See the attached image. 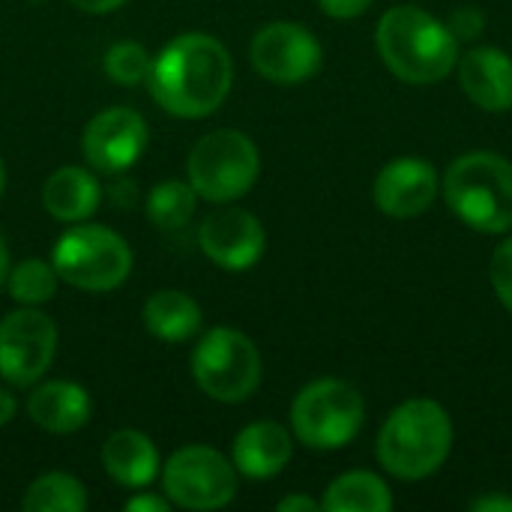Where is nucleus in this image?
<instances>
[{
    "instance_id": "obj_30",
    "label": "nucleus",
    "mask_w": 512,
    "mask_h": 512,
    "mask_svg": "<svg viewBox=\"0 0 512 512\" xmlns=\"http://www.w3.org/2000/svg\"><path fill=\"white\" fill-rule=\"evenodd\" d=\"M75 9H81V12H87V15H108V12H114V9H120L126 0H69Z\"/></svg>"
},
{
    "instance_id": "obj_22",
    "label": "nucleus",
    "mask_w": 512,
    "mask_h": 512,
    "mask_svg": "<svg viewBox=\"0 0 512 512\" xmlns=\"http://www.w3.org/2000/svg\"><path fill=\"white\" fill-rule=\"evenodd\" d=\"M24 512H84L87 510V489L81 480L63 471L42 474L30 483L21 498Z\"/></svg>"
},
{
    "instance_id": "obj_16",
    "label": "nucleus",
    "mask_w": 512,
    "mask_h": 512,
    "mask_svg": "<svg viewBox=\"0 0 512 512\" xmlns=\"http://www.w3.org/2000/svg\"><path fill=\"white\" fill-rule=\"evenodd\" d=\"M462 90L483 111L512 108V57L501 48H474L459 60Z\"/></svg>"
},
{
    "instance_id": "obj_11",
    "label": "nucleus",
    "mask_w": 512,
    "mask_h": 512,
    "mask_svg": "<svg viewBox=\"0 0 512 512\" xmlns=\"http://www.w3.org/2000/svg\"><path fill=\"white\" fill-rule=\"evenodd\" d=\"M252 66L273 84H303L309 81L324 60L321 42L303 24L273 21L261 27L249 45Z\"/></svg>"
},
{
    "instance_id": "obj_13",
    "label": "nucleus",
    "mask_w": 512,
    "mask_h": 512,
    "mask_svg": "<svg viewBox=\"0 0 512 512\" xmlns=\"http://www.w3.org/2000/svg\"><path fill=\"white\" fill-rule=\"evenodd\" d=\"M198 246L216 267L240 273L261 261L267 234L258 216H252L249 210L222 207L210 213L198 228Z\"/></svg>"
},
{
    "instance_id": "obj_7",
    "label": "nucleus",
    "mask_w": 512,
    "mask_h": 512,
    "mask_svg": "<svg viewBox=\"0 0 512 512\" xmlns=\"http://www.w3.org/2000/svg\"><path fill=\"white\" fill-rule=\"evenodd\" d=\"M366 405L357 387L336 378H321L303 387L291 405L294 438L312 450H339L363 429Z\"/></svg>"
},
{
    "instance_id": "obj_4",
    "label": "nucleus",
    "mask_w": 512,
    "mask_h": 512,
    "mask_svg": "<svg viewBox=\"0 0 512 512\" xmlns=\"http://www.w3.org/2000/svg\"><path fill=\"white\" fill-rule=\"evenodd\" d=\"M444 198L468 228L504 234L512 228V165L489 150L465 153L444 177Z\"/></svg>"
},
{
    "instance_id": "obj_1",
    "label": "nucleus",
    "mask_w": 512,
    "mask_h": 512,
    "mask_svg": "<svg viewBox=\"0 0 512 512\" xmlns=\"http://www.w3.org/2000/svg\"><path fill=\"white\" fill-rule=\"evenodd\" d=\"M231 81V54L210 33L174 36L153 57V69L147 78L156 105L180 120L210 117L228 99Z\"/></svg>"
},
{
    "instance_id": "obj_20",
    "label": "nucleus",
    "mask_w": 512,
    "mask_h": 512,
    "mask_svg": "<svg viewBox=\"0 0 512 512\" xmlns=\"http://www.w3.org/2000/svg\"><path fill=\"white\" fill-rule=\"evenodd\" d=\"M141 321L159 342H186L201 330V306L189 294L165 288L147 297Z\"/></svg>"
},
{
    "instance_id": "obj_15",
    "label": "nucleus",
    "mask_w": 512,
    "mask_h": 512,
    "mask_svg": "<svg viewBox=\"0 0 512 512\" xmlns=\"http://www.w3.org/2000/svg\"><path fill=\"white\" fill-rule=\"evenodd\" d=\"M294 453V438L285 426L273 420L249 423L231 447V462L237 474L249 480H270L285 471Z\"/></svg>"
},
{
    "instance_id": "obj_6",
    "label": "nucleus",
    "mask_w": 512,
    "mask_h": 512,
    "mask_svg": "<svg viewBox=\"0 0 512 512\" xmlns=\"http://www.w3.org/2000/svg\"><path fill=\"white\" fill-rule=\"evenodd\" d=\"M261 174L255 141L240 129H216L195 141L186 159V180L198 198L228 204L243 198Z\"/></svg>"
},
{
    "instance_id": "obj_25",
    "label": "nucleus",
    "mask_w": 512,
    "mask_h": 512,
    "mask_svg": "<svg viewBox=\"0 0 512 512\" xmlns=\"http://www.w3.org/2000/svg\"><path fill=\"white\" fill-rule=\"evenodd\" d=\"M105 75L114 81V84H123V87H135V84H144L150 78V69H153V57L144 45L138 42H114L108 51H105Z\"/></svg>"
},
{
    "instance_id": "obj_21",
    "label": "nucleus",
    "mask_w": 512,
    "mask_h": 512,
    "mask_svg": "<svg viewBox=\"0 0 512 512\" xmlns=\"http://www.w3.org/2000/svg\"><path fill=\"white\" fill-rule=\"evenodd\" d=\"M321 507L330 512H387L393 507V495L381 477L369 471H351L330 483Z\"/></svg>"
},
{
    "instance_id": "obj_17",
    "label": "nucleus",
    "mask_w": 512,
    "mask_h": 512,
    "mask_svg": "<svg viewBox=\"0 0 512 512\" xmlns=\"http://www.w3.org/2000/svg\"><path fill=\"white\" fill-rule=\"evenodd\" d=\"M93 411L90 393L75 381H42L27 396V417L51 435H72L87 426Z\"/></svg>"
},
{
    "instance_id": "obj_9",
    "label": "nucleus",
    "mask_w": 512,
    "mask_h": 512,
    "mask_svg": "<svg viewBox=\"0 0 512 512\" xmlns=\"http://www.w3.org/2000/svg\"><path fill=\"white\" fill-rule=\"evenodd\" d=\"M162 492L180 510H222L237 495V468L219 450L189 444L165 462Z\"/></svg>"
},
{
    "instance_id": "obj_29",
    "label": "nucleus",
    "mask_w": 512,
    "mask_h": 512,
    "mask_svg": "<svg viewBox=\"0 0 512 512\" xmlns=\"http://www.w3.org/2000/svg\"><path fill=\"white\" fill-rule=\"evenodd\" d=\"M171 507V501L165 495H135L126 501V510L129 512H165Z\"/></svg>"
},
{
    "instance_id": "obj_10",
    "label": "nucleus",
    "mask_w": 512,
    "mask_h": 512,
    "mask_svg": "<svg viewBox=\"0 0 512 512\" xmlns=\"http://www.w3.org/2000/svg\"><path fill=\"white\" fill-rule=\"evenodd\" d=\"M57 354V327L39 306H21L0 321V378L12 387L42 381Z\"/></svg>"
},
{
    "instance_id": "obj_27",
    "label": "nucleus",
    "mask_w": 512,
    "mask_h": 512,
    "mask_svg": "<svg viewBox=\"0 0 512 512\" xmlns=\"http://www.w3.org/2000/svg\"><path fill=\"white\" fill-rule=\"evenodd\" d=\"M450 33L456 36V39H474V36H480L483 33V27H486V15L477 9V6H462V9H456L453 15H450Z\"/></svg>"
},
{
    "instance_id": "obj_3",
    "label": "nucleus",
    "mask_w": 512,
    "mask_h": 512,
    "mask_svg": "<svg viewBox=\"0 0 512 512\" xmlns=\"http://www.w3.org/2000/svg\"><path fill=\"white\" fill-rule=\"evenodd\" d=\"M453 447L450 414L432 399L402 402L378 435V459L399 480H423L435 474Z\"/></svg>"
},
{
    "instance_id": "obj_24",
    "label": "nucleus",
    "mask_w": 512,
    "mask_h": 512,
    "mask_svg": "<svg viewBox=\"0 0 512 512\" xmlns=\"http://www.w3.org/2000/svg\"><path fill=\"white\" fill-rule=\"evenodd\" d=\"M57 285H60V276H57L54 264L42 261V258L18 261L15 267H9V276H6V288L18 306L48 303L57 294Z\"/></svg>"
},
{
    "instance_id": "obj_28",
    "label": "nucleus",
    "mask_w": 512,
    "mask_h": 512,
    "mask_svg": "<svg viewBox=\"0 0 512 512\" xmlns=\"http://www.w3.org/2000/svg\"><path fill=\"white\" fill-rule=\"evenodd\" d=\"M372 0H318V6L330 15V18H357L369 9Z\"/></svg>"
},
{
    "instance_id": "obj_33",
    "label": "nucleus",
    "mask_w": 512,
    "mask_h": 512,
    "mask_svg": "<svg viewBox=\"0 0 512 512\" xmlns=\"http://www.w3.org/2000/svg\"><path fill=\"white\" fill-rule=\"evenodd\" d=\"M15 414H18V399L0 387V426H9L15 420Z\"/></svg>"
},
{
    "instance_id": "obj_19",
    "label": "nucleus",
    "mask_w": 512,
    "mask_h": 512,
    "mask_svg": "<svg viewBox=\"0 0 512 512\" xmlns=\"http://www.w3.org/2000/svg\"><path fill=\"white\" fill-rule=\"evenodd\" d=\"M102 204V186L93 171L78 165L57 168L42 186V207L57 222H87Z\"/></svg>"
},
{
    "instance_id": "obj_8",
    "label": "nucleus",
    "mask_w": 512,
    "mask_h": 512,
    "mask_svg": "<svg viewBox=\"0 0 512 512\" xmlns=\"http://www.w3.org/2000/svg\"><path fill=\"white\" fill-rule=\"evenodd\" d=\"M261 354L255 342L231 327H216L192 351V378L204 396L237 405L261 384Z\"/></svg>"
},
{
    "instance_id": "obj_32",
    "label": "nucleus",
    "mask_w": 512,
    "mask_h": 512,
    "mask_svg": "<svg viewBox=\"0 0 512 512\" xmlns=\"http://www.w3.org/2000/svg\"><path fill=\"white\" fill-rule=\"evenodd\" d=\"M321 507L318 501H312V498H306V495H291V498H282L279 504H276V510L279 512H315Z\"/></svg>"
},
{
    "instance_id": "obj_34",
    "label": "nucleus",
    "mask_w": 512,
    "mask_h": 512,
    "mask_svg": "<svg viewBox=\"0 0 512 512\" xmlns=\"http://www.w3.org/2000/svg\"><path fill=\"white\" fill-rule=\"evenodd\" d=\"M6 276H9V249L6 240L0 237V288H6Z\"/></svg>"
},
{
    "instance_id": "obj_26",
    "label": "nucleus",
    "mask_w": 512,
    "mask_h": 512,
    "mask_svg": "<svg viewBox=\"0 0 512 512\" xmlns=\"http://www.w3.org/2000/svg\"><path fill=\"white\" fill-rule=\"evenodd\" d=\"M489 276H492V288L495 294L501 297V303L512 312V237L504 240L495 255H492V267H489Z\"/></svg>"
},
{
    "instance_id": "obj_14",
    "label": "nucleus",
    "mask_w": 512,
    "mask_h": 512,
    "mask_svg": "<svg viewBox=\"0 0 512 512\" xmlns=\"http://www.w3.org/2000/svg\"><path fill=\"white\" fill-rule=\"evenodd\" d=\"M438 171L414 156L393 159L375 180V204L393 219H414L438 198Z\"/></svg>"
},
{
    "instance_id": "obj_36",
    "label": "nucleus",
    "mask_w": 512,
    "mask_h": 512,
    "mask_svg": "<svg viewBox=\"0 0 512 512\" xmlns=\"http://www.w3.org/2000/svg\"><path fill=\"white\" fill-rule=\"evenodd\" d=\"M33 3H39V0H33Z\"/></svg>"
},
{
    "instance_id": "obj_2",
    "label": "nucleus",
    "mask_w": 512,
    "mask_h": 512,
    "mask_svg": "<svg viewBox=\"0 0 512 512\" xmlns=\"http://www.w3.org/2000/svg\"><path fill=\"white\" fill-rule=\"evenodd\" d=\"M375 39L387 69L408 84H435L459 60V39L420 6L387 9Z\"/></svg>"
},
{
    "instance_id": "obj_12",
    "label": "nucleus",
    "mask_w": 512,
    "mask_h": 512,
    "mask_svg": "<svg viewBox=\"0 0 512 512\" xmlns=\"http://www.w3.org/2000/svg\"><path fill=\"white\" fill-rule=\"evenodd\" d=\"M147 147V120L132 108H105L87 126L81 138L84 159L99 174H123Z\"/></svg>"
},
{
    "instance_id": "obj_23",
    "label": "nucleus",
    "mask_w": 512,
    "mask_h": 512,
    "mask_svg": "<svg viewBox=\"0 0 512 512\" xmlns=\"http://www.w3.org/2000/svg\"><path fill=\"white\" fill-rule=\"evenodd\" d=\"M198 195L189 180H162L147 195V216L159 231L183 228L195 213Z\"/></svg>"
},
{
    "instance_id": "obj_31",
    "label": "nucleus",
    "mask_w": 512,
    "mask_h": 512,
    "mask_svg": "<svg viewBox=\"0 0 512 512\" xmlns=\"http://www.w3.org/2000/svg\"><path fill=\"white\" fill-rule=\"evenodd\" d=\"M474 512H512V498L507 495H489V498H480L471 504Z\"/></svg>"
},
{
    "instance_id": "obj_18",
    "label": "nucleus",
    "mask_w": 512,
    "mask_h": 512,
    "mask_svg": "<svg viewBox=\"0 0 512 512\" xmlns=\"http://www.w3.org/2000/svg\"><path fill=\"white\" fill-rule=\"evenodd\" d=\"M159 450L138 429L111 432L102 444V468L123 489H144L159 474Z\"/></svg>"
},
{
    "instance_id": "obj_5",
    "label": "nucleus",
    "mask_w": 512,
    "mask_h": 512,
    "mask_svg": "<svg viewBox=\"0 0 512 512\" xmlns=\"http://www.w3.org/2000/svg\"><path fill=\"white\" fill-rule=\"evenodd\" d=\"M51 264L60 282L78 291H114L132 273V249L129 243L105 228L90 222H75L60 234L51 252Z\"/></svg>"
},
{
    "instance_id": "obj_35",
    "label": "nucleus",
    "mask_w": 512,
    "mask_h": 512,
    "mask_svg": "<svg viewBox=\"0 0 512 512\" xmlns=\"http://www.w3.org/2000/svg\"><path fill=\"white\" fill-rule=\"evenodd\" d=\"M3 189H6V168H3V162H0V198H3Z\"/></svg>"
}]
</instances>
